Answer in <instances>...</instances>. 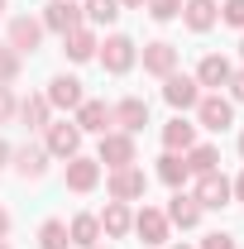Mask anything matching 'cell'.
<instances>
[{
	"label": "cell",
	"instance_id": "cell-1",
	"mask_svg": "<svg viewBox=\"0 0 244 249\" xmlns=\"http://www.w3.org/2000/svg\"><path fill=\"white\" fill-rule=\"evenodd\" d=\"M101 62H105V72H129V67H134V43H129L124 34L105 38V53H101Z\"/></svg>",
	"mask_w": 244,
	"mask_h": 249
},
{
	"label": "cell",
	"instance_id": "cell-2",
	"mask_svg": "<svg viewBox=\"0 0 244 249\" xmlns=\"http://www.w3.org/2000/svg\"><path fill=\"white\" fill-rule=\"evenodd\" d=\"M101 163H110V168H129V163H134V144H129V134H105V139H101Z\"/></svg>",
	"mask_w": 244,
	"mask_h": 249
},
{
	"label": "cell",
	"instance_id": "cell-3",
	"mask_svg": "<svg viewBox=\"0 0 244 249\" xmlns=\"http://www.w3.org/2000/svg\"><path fill=\"white\" fill-rule=\"evenodd\" d=\"M196 201H201V211L225 206V201H230V182H225L220 173H206V178H201V187H196Z\"/></svg>",
	"mask_w": 244,
	"mask_h": 249
},
{
	"label": "cell",
	"instance_id": "cell-4",
	"mask_svg": "<svg viewBox=\"0 0 244 249\" xmlns=\"http://www.w3.org/2000/svg\"><path fill=\"white\" fill-rule=\"evenodd\" d=\"M144 192V173L129 163V168H115V178H110V196L115 201H129V196H139Z\"/></svg>",
	"mask_w": 244,
	"mask_h": 249
},
{
	"label": "cell",
	"instance_id": "cell-5",
	"mask_svg": "<svg viewBox=\"0 0 244 249\" xmlns=\"http://www.w3.org/2000/svg\"><path fill=\"white\" fill-rule=\"evenodd\" d=\"M163 96H168V106H177V110H187V106H196V101H201V91H196V77H168Z\"/></svg>",
	"mask_w": 244,
	"mask_h": 249
},
{
	"label": "cell",
	"instance_id": "cell-6",
	"mask_svg": "<svg viewBox=\"0 0 244 249\" xmlns=\"http://www.w3.org/2000/svg\"><path fill=\"white\" fill-rule=\"evenodd\" d=\"M77 144H82V129H77V124H48V154L72 158Z\"/></svg>",
	"mask_w": 244,
	"mask_h": 249
},
{
	"label": "cell",
	"instance_id": "cell-7",
	"mask_svg": "<svg viewBox=\"0 0 244 249\" xmlns=\"http://www.w3.org/2000/svg\"><path fill=\"white\" fill-rule=\"evenodd\" d=\"M43 24H48V29H58V34H72V29H82V15H77V5L53 0V5H48V15H43Z\"/></svg>",
	"mask_w": 244,
	"mask_h": 249
},
{
	"label": "cell",
	"instance_id": "cell-8",
	"mask_svg": "<svg viewBox=\"0 0 244 249\" xmlns=\"http://www.w3.org/2000/svg\"><path fill=\"white\" fill-rule=\"evenodd\" d=\"M110 120H120L124 129H144V124H149V101L129 96V101H120V106L110 110Z\"/></svg>",
	"mask_w": 244,
	"mask_h": 249
},
{
	"label": "cell",
	"instance_id": "cell-9",
	"mask_svg": "<svg viewBox=\"0 0 244 249\" xmlns=\"http://www.w3.org/2000/svg\"><path fill=\"white\" fill-rule=\"evenodd\" d=\"M96 178H101V163H91V158H72L67 163V187L72 192H91Z\"/></svg>",
	"mask_w": 244,
	"mask_h": 249
},
{
	"label": "cell",
	"instance_id": "cell-10",
	"mask_svg": "<svg viewBox=\"0 0 244 249\" xmlns=\"http://www.w3.org/2000/svg\"><path fill=\"white\" fill-rule=\"evenodd\" d=\"M196 115H201V124L206 129H225L230 124V101H220V96H206V101H196Z\"/></svg>",
	"mask_w": 244,
	"mask_h": 249
},
{
	"label": "cell",
	"instance_id": "cell-11",
	"mask_svg": "<svg viewBox=\"0 0 244 249\" xmlns=\"http://www.w3.org/2000/svg\"><path fill=\"white\" fill-rule=\"evenodd\" d=\"M225 82H230V62L220 58V53L201 58V67H196V87H225Z\"/></svg>",
	"mask_w": 244,
	"mask_h": 249
},
{
	"label": "cell",
	"instance_id": "cell-12",
	"mask_svg": "<svg viewBox=\"0 0 244 249\" xmlns=\"http://www.w3.org/2000/svg\"><path fill=\"white\" fill-rule=\"evenodd\" d=\"M144 67L158 72V77H168V72L177 67V48H173V43H149V48H144Z\"/></svg>",
	"mask_w": 244,
	"mask_h": 249
},
{
	"label": "cell",
	"instance_id": "cell-13",
	"mask_svg": "<svg viewBox=\"0 0 244 249\" xmlns=\"http://www.w3.org/2000/svg\"><path fill=\"white\" fill-rule=\"evenodd\" d=\"M48 101L53 106H82V82L77 77H53L48 82Z\"/></svg>",
	"mask_w": 244,
	"mask_h": 249
},
{
	"label": "cell",
	"instance_id": "cell-14",
	"mask_svg": "<svg viewBox=\"0 0 244 249\" xmlns=\"http://www.w3.org/2000/svg\"><path fill=\"white\" fill-rule=\"evenodd\" d=\"M139 235H144V245H163L168 240V216L163 211H139Z\"/></svg>",
	"mask_w": 244,
	"mask_h": 249
},
{
	"label": "cell",
	"instance_id": "cell-15",
	"mask_svg": "<svg viewBox=\"0 0 244 249\" xmlns=\"http://www.w3.org/2000/svg\"><path fill=\"white\" fill-rule=\"evenodd\" d=\"M38 24H34V19H15V24H10V48H15V53H29V48H38Z\"/></svg>",
	"mask_w": 244,
	"mask_h": 249
},
{
	"label": "cell",
	"instance_id": "cell-16",
	"mask_svg": "<svg viewBox=\"0 0 244 249\" xmlns=\"http://www.w3.org/2000/svg\"><path fill=\"white\" fill-rule=\"evenodd\" d=\"M105 124H110V106H105V101H82L77 129H105Z\"/></svg>",
	"mask_w": 244,
	"mask_h": 249
},
{
	"label": "cell",
	"instance_id": "cell-17",
	"mask_svg": "<svg viewBox=\"0 0 244 249\" xmlns=\"http://www.w3.org/2000/svg\"><path fill=\"white\" fill-rule=\"evenodd\" d=\"M168 220H177L182 230H192V225L201 220V201H196V196H173V206H168Z\"/></svg>",
	"mask_w": 244,
	"mask_h": 249
},
{
	"label": "cell",
	"instance_id": "cell-18",
	"mask_svg": "<svg viewBox=\"0 0 244 249\" xmlns=\"http://www.w3.org/2000/svg\"><path fill=\"white\" fill-rule=\"evenodd\" d=\"M96 220H101V230H105V235H124V230L134 225L124 201H110V206H105V216H96Z\"/></svg>",
	"mask_w": 244,
	"mask_h": 249
},
{
	"label": "cell",
	"instance_id": "cell-19",
	"mask_svg": "<svg viewBox=\"0 0 244 249\" xmlns=\"http://www.w3.org/2000/svg\"><path fill=\"white\" fill-rule=\"evenodd\" d=\"M182 10H187V24H192V29H211L215 19H220L215 0H192V5H182Z\"/></svg>",
	"mask_w": 244,
	"mask_h": 249
},
{
	"label": "cell",
	"instance_id": "cell-20",
	"mask_svg": "<svg viewBox=\"0 0 244 249\" xmlns=\"http://www.w3.org/2000/svg\"><path fill=\"white\" fill-rule=\"evenodd\" d=\"M67 38V58H77V62H87L96 53V38H91V29H72V34H62Z\"/></svg>",
	"mask_w": 244,
	"mask_h": 249
},
{
	"label": "cell",
	"instance_id": "cell-21",
	"mask_svg": "<svg viewBox=\"0 0 244 249\" xmlns=\"http://www.w3.org/2000/svg\"><path fill=\"white\" fill-rule=\"evenodd\" d=\"M67 235H72V245H87V249H91L96 240H101V220H96V216H77Z\"/></svg>",
	"mask_w": 244,
	"mask_h": 249
},
{
	"label": "cell",
	"instance_id": "cell-22",
	"mask_svg": "<svg viewBox=\"0 0 244 249\" xmlns=\"http://www.w3.org/2000/svg\"><path fill=\"white\" fill-rule=\"evenodd\" d=\"M163 139H168V149H192V139H196V124H187V120H168Z\"/></svg>",
	"mask_w": 244,
	"mask_h": 249
},
{
	"label": "cell",
	"instance_id": "cell-23",
	"mask_svg": "<svg viewBox=\"0 0 244 249\" xmlns=\"http://www.w3.org/2000/svg\"><path fill=\"white\" fill-rule=\"evenodd\" d=\"M215 163H220V154H215L211 144H201V149H192V158H187V173L206 178V173H215Z\"/></svg>",
	"mask_w": 244,
	"mask_h": 249
},
{
	"label": "cell",
	"instance_id": "cell-24",
	"mask_svg": "<svg viewBox=\"0 0 244 249\" xmlns=\"http://www.w3.org/2000/svg\"><path fill=\"white\" fill-rule=\"evenodd\" d=\"M15 168H19V178H43V149H19L15 154Z\"/></svg>",
	"mask_w": 244,
	"mask_h": 249
},
{
	"label": "cell",
	"instance_id": "cell-25",
	"mask_svg": "<svg viewBox=\"0 0 244 249\" xmlns=\"http://www.w3.org/2000/svg\"><path fill=\"white\" fill-rule=\"evenodd\" d=\"M38 245H43V249H67V245H72V235H67L62 220H48V225L38 230Z\"/></svg>",
	"mask_w": 244,
	"mask_h": 249
},
{
	"label": "cell",
	"instance_id": "cell-26",
	"mask_svg": "<svg viewBox=\"0 0 244 249\" xmlns=\"http://www.w3.org/2000/svg\"><path fill=\"white\" fill-rule=\"evenodd\" d=\"M120 15V0H87V19L91 24H110Z\"/></svg>",
	"mask_w": 244,
	"mask_h": 249
},
{
	"label": "cell",
	"instance_id": "cell-27",
	"mask_svg": "<svg viewBox=\"0 0 244 249\" xmlns=\"http://www.w3.org/2000/svg\"><path fill=\"white\" fill-rule=\"evenodd\" d=\"M19 120H24V124H34V129H38V124L48 120V101H43V96H29V101L19 106Z\"/></svg>",
	"mask_w": 244,
	"mask_h": 249
},
{
	"label": "cell",
	"instance_id": "cell-28",
	"mask_svg": "<svg viewBox=\"0 0 244 249\" xmlns=\"http://www.w3.org/2000/svg\"><path fill=\"white\" fill-rule=\"evenodd\" d=\"M158 178H163V182H173V187H177V182H182V178H187V163H182V158H173V154H168V158H163V168H158Z\"/></svg>",
	"mask_w": 244,
	"mask_h": 249
},
{
	"label": "cell",
	"instance_id": "cell-29",
	"mask_svg": "<svg viewBox=\"0 0 244 249\" xmlns=\"http://www.w3.org/2000/svg\"><path fill=\"white\" fill-rule=\"evenodd\" d=\"M177 10H182V0H149V15H153V19H173Z\"/></svg>",
	"mask_w": 244,
	"mask_h": 249
},
{
	"label": "cell",
	"instance_id": "cell-30",
	"mask_svg": "<svg viewBox=\"0 0 244 249\" xmlns=\"http://www.w3.org/2000/svg\"><path fill=\"white\" fill-rule=\"evenodd\" d=\"M15 67H19V53H15V48H0V82H10Z\"/></svg>",
	"mask_w": 244,
	"mask_h": 249
},
{
	"label": "cell",
	"instance_id": "cell-31",
	"mask_svg": "<svg viewBox=\"0 0 244 249\" xmlns=\"http://www.w3.org/2000/svg\"><path fill=\"white\" fill-rule=\"evenodd\" d=\"M225 24H235V29H244V0H225Z\"/></svg>",
	"mask_w": 244,
	"mask_h": 249
},
{
	"label": "cell",
	"instance_id": "cell-32",
	"mask_svg": "<svg viewBox=\"0 0 244 249\" xmlns=\"http://www.w3.org/2000/svg\"><path fill=\"white\" fill-rule=\"evenodd\" d=\"M201 249H235V240H230V235H206Z\"/></svg>",
	"mask_w": 244,
	"mask_h": 249
},
{
	"label": "cell",
	"instance_id": "cell-33",
	"mask_svg": "<svg viewBox=\"0 0 244 249\" xmlns=\"http://www.w3.org/2000/svg\"><path fill=\"white\" fill-rule=\"evenodd\" d=\"M10 110H15V96L0 87V120H10Z\"/></svg>",
	"mask_w": 244,
	"mask_h": 249
},
{
	"label": "cell",
	"instance_id": "cell-34",
	"mask_svg": "<svg viewBox=\"0 0 244 249\" xmlns=\"http://www.w3.org/2000/svg\"><path fill=\"white\" fill-rule=\"evenodd\" d=\"M230 87H235V101H244V72H230Z\"/></svg>",
	"mask_w": 244,
	"mask_h": 249
},
{
	"label": "cell",
	"instance_id": "cell-35",
	"mask_svg": "<svg viewBox=\"0 0 244 249\" xmlns=\"http://www.w3.org/2000/svg\"><path fill=\"white\" fill-rule=\"evenodd\" d=\"M5 235H10V216L0 211V240H5Z\"/></svg>",
	"mask_w": 244,
	"mask_h": 249
},
{
	"label": "cell",
	"instance_id": "cell-36",
	"mask_svg": "<svg viewBox=\"0 0 244 249\" xmlns=\"http://www.w3.org/2000/svg\"><path fill=\"white\" fill-rule=\"evenodd\" d=\"M235 192H240V201H244V173H240V182H235Z\"/></svg>",
	"mask_w": 244,
	"mask_h": 249
},
{
	"label": "cell",
	"instance_id": "cell-37",
	"mask_svg": "<svg viewBox=\"0 0 244 249\" xmlns=\"http://www.w3.org/2000/svg\"><path fill=\"white\" fill-rule=\"evenodd\" d=\"M5 158H10V149H5V139H0V163H5Z\"/></svg>",
	"mask_w": 244,
	"mask_h": 249
},
{
	"label": "cell",
	"instance_id": "cell-38",
	"mask_svg": "<svg viewBox=\"0 0 244 249\" xmlns=\"http://www.w3.org/2000/svg\"><path fill=\"white\" fill-rule=\"evenodd\" d=\"M124 5H144V0H124Z\"/></svg>",
	"mask_w": 244,
	"mask_h": 249
},
{
	"label": "cell",
	"instance_id": "cell-39",
	"mask_svg": "<svg viewBox=\"0 0 244 249\" xmlns=\"http://www.w3.org/2000/svg\"><path fill=\"white\" fill-rule=\"evenodd\" d=\"M240 154H244V134H240Z\"/></svg>",
	"mask_w": 244,
	"mask_h": 249
},
{
	"label": "cell",
	"instance_id": "cell-40",
	"mask_svg": "<svg viewBox=\"0 0 244 249\" xmlns=\"http://www.w3.org/2000/svg\"><path fill=\"white\" fill-rule=\"evenodd\" d=\"M240 53H244V43H240Z\"/></svg>",
	"mask_w": 244,
	"mask_h": 249
},
{
	"label": "cell",
	"instance_id": "cell-41",
	"mask_svg": "<svg viewBox=\"0 0 244 249\" xmlns=\"http://www.w3.org/2000/svg\"><path fill=\"white\" fill-rule=\"evenodd\" d=\"M0 5H5V0H0Z\"/></svg>",
	"mask_w": 244,
	"mask_h": 249
},
{
	"label": "cell",
	"instance_id": "cell-42",
	"mask_svg": "<svg viewBox=\"0 0 244 249\" xmlns=\"http://www.w3.org/2000/svg\"><path fill=\"white\" fill-rule=\"evenodd\" d=\"M177 249H182V245H177Z\"/></svg>",
	"mask_w": 244,
	"mask_h": 249
},
{
	"label": "cell",
	"instance_id": "cell-43",
	"mask_svg": "<svg viewBox=\"0 0 244 249\" xmlns=\"http://www.w3.org/2000/svg\"><path fill=\"white\" fill-rule=\"evenodd\" d=\"M0 249H5V245H0Z\"/></svg>",
	"mask_w": 244,
	"mask_h": 249
},
{
	"label": "cell",
	"instance_id": "cell-44",
	"mask_svg": "<svg viewBox=\"0 0 244 249\" xmlns=\"http://www.w3.org/2000/svg\"><path fill=\"white\" fill-rule=\"evenodd\" d=\"M91 249H96V245H91Z\"/></svg>",
	"mask_w": 244,
	"mask_h": 249
}]
</instances>
